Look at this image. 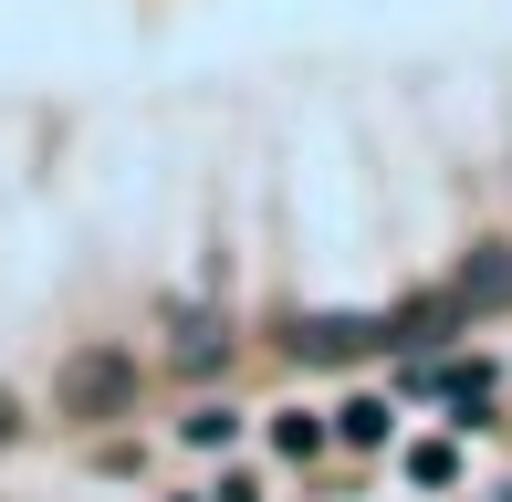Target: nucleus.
Masks as SVG:
<instances>
[{"instance_id": "obj_4", "label": "nucleus", "mask_w": 512, "mask_h": 502, "mask_svg": "<svg viewBox=\"0 0 512 502\" xmlns=\"http://www.w3.org/2000/svg\"><path fill=\"white\" fill-rule=\"evenodd\" d=\"M178 367H189V377H209V367H230V325H220V314H178Z\"/></svg>"}, {"instance_id": "obj_8", "label": "nucleus", "mask_w": 512, "mask_h": 502, "mask_svg": "<svg viewBox=\"0 0 512 502\" xmlns=\"http://www.w3.org/2000/svg\"><path fill=\"white\" fill-rule=\"evenodd\" d=\"M335 429H345V440H356V450H377V440H387V398H356V408H345Z\"/></svg>"}, {"instance_id": "obj_6", "label": "nucleus", "mask_w": 512, "mask_h": 502, "mask_svg": "<svg viewBox=\"0 0 512 502\" xmlns=\"http://www.w3.org/2000/svg\"><path fill=\"white\" fill-rule=\"evenodd\" d=\"M408 482H418V492H450V482H460V450H450V440H418V450H408Z\"/></svg>"}, {"instance_id": "obj_2", "label": "nucleus", "mask_w": 512, "mask_h": 502, "mask_svg": "<svg viewBox=\"0 0 512 502\" xmlns=\"http://www.w3.org/2000/svg\"><path fill=\"white\" fill-rule=\"evenodd\" d=\"M366 346H387L377 314H304V325H293V356H304V367H335V356H366Z\"/></svg>"}, {"instance_id": "obj_1", "label": "nucleus", "mask_w": 512, "mask_h": 502, "mask_svg": "<svg viewBox=\"0 0 512 502\" xmlns=\"http://www.w3.org/2000/svg\"><path fill=\"white\" fill-rule=\"evenodd\" d=\"M53 398H63V419H115V408L136 398V356H115V346H84V356H63Z\"/></svg>"}, {"instance_id": "obj_3", "label": "nucleus", "mask_w": 512, "mask_h": 502, "mask_svg": "<svg viewBox=\"0 0 512 502\" xmlns=\"http://www.w3.org/2000/svg\"><path fill=\"white\" fill-rule=\"evenodd\" d=\"M450 293H460V314H492V304H512V251H471Z\"/></svg>"}, {"instance_id": "obj_7", "label": "nucleus", "mask_w": 512, "mask_h": 502, "mask_svg": "<svg viewBox=\"0 0 512 502\" xmlns=\"http://www.w3.org/2000/svg\"><path fill=\"white\" fill-rule=\"evenodd\" d=\"M272 450H283V461H314V450H324V419H304V408H283V419H272Z\"/></svg>"}, {"instance_id": "obj_5", "label": "nucleus", "mask_w": 512, "mask_h": 502, "mask_svg": "<svg viewBox=\"0 0 512 502\" xmlns=\"http://www.w3.org/2000/svg\"><path fill=\"white\" fill-rule=\"evenodd\" d=\"M450 314H460V293H429V304L387 314V346H439V335H450Z\"/></svg>"}, {"instance_id": "obj_10", "label": "nucleus", "mask_w": 512, "mask_h": 502, "mask_svg": "<svg viewBox=\"0 0 512 502\" xmlns=\"http://www.w3.org/2000/svg\"><path fill=\"white\" fill-rule=\"evenodd\" d=\"M11 429H21V419H11V398H0V440H11Z\"/></svg>"}, {"instance_id": "obj_9", "label": "nucleus", "mask_w": 512, "mask_h": 502, "mask_svg": "<svg viewBox=\"0 0 512 502\" xmlns=\"http://www.w3.org/2000/svg\"><path fill=\"white\" fill-rule=\"evenodd\" d=\"M230 429H241L230 408H199V419H189V440H199V450H230Z\"/></svg>"}]
</instances>
